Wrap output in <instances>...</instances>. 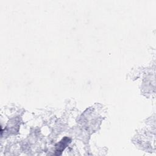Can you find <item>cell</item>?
<instances>
[{
    "label": "cell",
    "mask_w": 156,
    "mask_h": 156,
    "mask_svg": "<svg viewBox=\"0 0 156 156\" xmlns=\"http://www.w3.org/2000/svg\"><path fill=\"white\" fill-rule=\"evenodd\" d=\"M70 142V140L67 138L65 137L64 138H63L57 145H56V155H60L62 152V151L64 150V149L66 147V146L68 145V144H69V143Z\"/></svg>",
    "instance_id": "1"
}]
</instances>
